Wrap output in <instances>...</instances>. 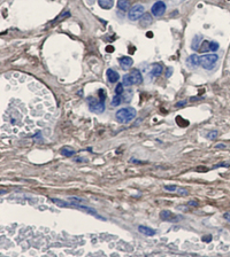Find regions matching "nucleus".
Instances as JSON below:
<instances>
[{"label": "nucleus", "instance_id": "nucleus-16", "mask_svg": "<svg viewBox=\"0 0 230 257\" xmlns=\"http://www.w3.org/2000/svg\"><path fill=\"white\" fill-rule=\"evenodd\" d=\"M98 5L103 9H111L114 6V1L113 0H98Z\"/></svg>", "mask_w": 230, "mask_h": 257}, {"label": "nucleus", "instance_id": "nucleus-18", "mask_svg": "<svg viewBox=\"0 0 230 257\" xmlns=\"http://www.w3.org/2000/svg\"><path fill=\"white\" fill-rule=\"evenodd\" d=\"M60 153H61V155L69 157V156H72V155L75 154V150H74L72 148H70V147L66 146V147H62V148L60 149Z\"/></svg>", "mask_w": 230, "mask_h": 257}, {"label": "nucleus", "instance_id": "nucleus-3", "mask_svg": "<svg viewBox=\"0 0 230 257\" xmlns=\"http://www.w3.org/2000/svg\"><path fill=\"white\" fill-rule=\"evenodd\" d=\"M217 61H219V55L215 53L205 54L200 56V65L206 70H212L215 67Z\"/></svg>", "mask_w": 230, "mask_h": 257}, {"label": "nucleus", "instance_id": "nucleus-15", "mask_svg": "<svg viewBox=\"0 0 230 257\" xmlns=\"http://www.w3.org/2000/svg\"><path fill=\"white\" fill-rule=\"evenodd\" d=\"M162 71H164L162 64H160V63H154V64H153V67H152V75L154 76V77L161 76Z\"/></svg>", "mask_w": 230, "mask_h": 257}, {"label": "nucleus", "instance_id": "nucleus-28", "mask_svg": "<svg viewBox=\"0 0 230 257\" xmlns=\"http://www.w3.org/2000/svg\"><path fill=\"white\" fill-rule=\"evenodd\" d=\"M69 200H70V201H77V202H83V201H84L82 198H77V196H70Z\"/></svg>", "mask_w": 230, "mask_h": 257}, {"label": "nucleus", "instance_id": "nucleus-13", "mask_svg": "<svg viewBox=\"0 0 230 257\" xmlns=\"http://www.w3.org/2000/svg\"><path fill=\"white\" fill-rule=\"evenodd\" d=\"M140 27H143V28H145V27H148L151 23H152V15L151 14H148V13H145L140 19Z\"/></svg>", "mask_w": 230, "mask_h": 257}, {"label": "nucleus", "instance_id": "nucleus-17", "mask_svg": "<svg viewBox=\"0 0 230 257\" xmlns=\"http://www.w3.org/2000/svg\"><path fill=\"white\" fill-rule=\"evenodd\" d=\"M186 62L190 63V64H192V65H194V67L200 65V56H198L197 54H192V55H190L186 59Z\"/></svg>", "mask_w": 230, "mask_h": 257}, {"label": "nucleus", "instance_id": "nucleus-1", "mask_svg": "<svg viewBox=\"0 0 230 257\" xmlns=\"http://www.w3.org/2000/svg\"><path fill=\"white\" fill-rule=\"evenodd\" d=\"M50 201H51V202H53V203H55V204H56V206H59V207H63V208L72 207V208L80 209V210H84L85 212H88V214H90V215H92V216H95V217H97V218H99V219H101V220H105V218H104V217H101L100 215H98V212H97L93 208L82 206V204H80V203H77V202H64V201L59 200V199H50Z\"/></svg>", "mask_w": 230, "mask_h": 257}, {"label": "nucleus", "instance_id": "nucleus-7", "mask_svg": "<svg viewBox=\"0 0 230 257\" xmlns=\"http://www.w3.org/2000/svg\"><path fill=\"white\" fill-rule=\"evenodd\" d=\"M160 217H161L162 220H166V222H178L180 219H182V217L175 216V215H174L173 212H170L169 210H164V211H161Z\"/></svg>", "mask_w": 230, "mask_h": 257}, {"label": "nucleus", "instance_id": "nucleus-27", "mask_svg": "<svg viewBox=\"0 0 230 257\" xmlns=\"http://www.w3.org/2000/svg\"><path fill=\"white\" fill-rule=\"evenodd\" d=\"M98 95H99V98H100L103 101H105V99H106V94H105L104 90H99V91H98Z\"/></svg>", "mask_w": 230, "mask_h": 257}, {"label": "nucleus", "instance_id": "nucleus-23", "mask_svg": "<svg viewBox=\"0 0 230 257\" xmlns=\"http://www.w3.org/2000/svg\"><path fill=\"white\" fill-rule=\"evenodd\" d=\"M217 49H219V43H216V41H211V43H209V51L215 52V51H217Z\"/></svg>", "mask_w": 230, "mask_h": 257}, {"label": "nucleus", "instance_id": "nucleus-11", "mask_svg": "<svg viewBox=\"0 0 230 257\" xmlns=\"http://www.w3.org/2000/svg\"><path fill=\"white\" fill-rule=\"evenodd\" d=\"M201 40H203V36L201 35H197L193 37L192 43H191V48L193 51H199L200 46H201Z\"/></svg>", "mask_w": 230, "mask_h": 257}, {"label": "nucleus", "instance_id": "nucleus-26", "mask_svg": "<svg viewBox=\"0 0 230 257\" xmlns=\"http://www.w3.org/2000/svg\"><path fill=\"white\" fill-rule=\"evenodd\" d=\"M165 190H166V191H168V192H175V191L177 190V187H176V186H174V185H172V186L166 185V186H165Z\"/></svg>", "mask_w": 230, "mask_h": 257}, {"label": "nucleus", "instance_id": "nucleus-24", "mask_svg": "<svg viewBox=\"0 0 230 257\" xmlns=\"http://www.w3.org/2000/svg\"><path fill=\"white\" fill-rule=\"evenodd\" d=\"M201 46H203V47H200V48H199V51H200V52H206V51H209V41H204Z\"/></svg>", "mask_w": 230, "mask_h": 257}, {"label": "nucleus", "instance_id": "nucleus-2", "mask_svg": "<svg viewBox=\"0 0 230 257\" xmlns=\"http://www.w3.org/2000/svg\"><path fill=\"white\" fill-rule=\"evenodd\" d=\"M115 116H116V119H117L119 123H121V124H128V123H130L131 121H133L136 118L137 111L132 107H127V108L119 109L116 111Z\"/></svg>", "mask_w": 230, "mask_h": 257}, {"label": "nucleus", "instance_id": "nucleus-19", "mask_svg": "<svg viewBox=\"0 0 230 257\" xmlns=\"http://www.w3.org/2000/svg\"><path fill=\"white\" fill-rule=\"evenodd\" d=\"M122 84L124 85V86H127V87H129V86H131V85H132V81H131V79H130V75H129V73H127V75L123 76V78H122Z\"/></svg>", "mask_w": 230, "mask_h": 257}, {"label": "nucleus", "instance_id": "nucleus-12", "mask_svg": "<svg viewBox=\"0 0 230 257\" xmlns=\"http://www.w3.org/2000/svg\"><path fill=\"white\" fill-rule=\"evenodd\" d=\"M138 231H139L141 234L147 235V236H153V235L156 234V231L153 230V228H151V227H148V226H144V225L138 226Z\"/></svg>", "mask_w": 230, "mask_h": 257}, {"label": "nucleus", "instance_id": "nucleus-6", "mask_svg": "<svg viewBox=\"0 0 230 257\" xmlns=\"http://www.w3.org/2000/svg\"><path fill=\"white\" fill-rule=\"evenodd\" d=\"M166 9H167L166 4H165L164 1H161V0H159V1H157L154 5L152 6L151 12H152V14L154 15V16H157V17H161V16H164V15H165Z\"/></svg>", "mask_w": 230, "mask_h": 257}, {"label": "nucleus", "instance_id": "nucleus-9", "mask_svg": "<svg viewBox=\"0 0 230 257\" xmlns=\"http://www.w3.org/2000/svg\"><path fill=\"white\" fill-rule=\"evenodd\" d=\"M130 75V79L132 81V84H136V85H139L143 83V76L140 73V71L138 69H133L131 70V72L129 73Z\"/></svg>", "mask_w": 230, "mask_h": 257}, {"label": "nucleus", "instance_id": "nucleus-22", "mask_svg": "<svg viewBox=\"0 0 230 257\" xmlns=\"http://www.w3.org/2000/svg\"><path fill=\"white\" fill-rule=\"evenodd\" d=\"M217 136H219V132H217L216 130H213V131L208 132L207 138H208L209 140H214V139H216V137H217Z\"/></svg>", "mask_w": 230, "mask_h": 257}, {"label": "nucleus", "instance_id": "nucleus-21", "mask_svg": "<svg viewBox=\"0 0 230 257\" xmlns=\"http://www.w3.org/2000/svg\"><path fill=\"white\" fill-rule=\"evenodd\" d=\"M123 86H124V85H123L122 83H119V84L116 85V87H115V94L122 95V93L124 92V91H123Z\"/></svg>", "mask_w": 230, "mask_h": 257}, {"label": "nucleus", "instance_id": "nucleus-35", "mask_svg": "<svg viewBox=\"0 0 230 257\" xmlns=\"http://www.w3.org/2000/svg\"><path fill=\"white\" fill-rule=\"evenodd\" d=\"M152 36H153V33H151V32H147V37H148V38H151Z\"/></svg>", "mask_w": 230, "mask_h": 257}, {"label": "nucleus", "instance_id": "nucleus-14", "mask_svg": "<svg viewBox=\"0 0 230 257\" xmlns=\"http://www.w3.org/2000/svg\"><path fill=\"white\" fill-rule=\"evenodd\" d=\"M117 8L122 12H127L129 11L130 7V1L129 0H117Z\"/></svg>", "mask_w": 230, "mask_h": 257}, {"label": "nucleus", "instance_id": "nucleus-25", "mask_svg": "<svg viewBox=\"0 0 230 257\" xmlns=\"http://www.w3.org/2000/svg\"><path fill=\"white\" fill-rule=\"evenodd\" d=\"M176 192H177V194H180V195H188V194H189V191H188L186 188H183V187L177 188Z\"/></svg>", "mask_w": 230, "mask_h": 257}, {"label": "nucleus", "instance_id": "nucleus-30", "mask_svg": "<svg viewBox=\"0 0 230 257\" xmlns=\"http://www.w3.org/2000/svg\"><path fill=\"white\" fill-rule=\"evenodd\" d=\"M185 105H186V101H185V100H183V101H180V102H177V103H176L175 106H176V107L178 108V107H184Z\"/></svg>", "mask_w": 230, "mask_h": 257}, {"label": "nucleus", "instance_id": "nucleus-5", "mask_svg": "<svg viewBox=\"0 0 230 257\" xmlns=\"http://www.w3.org/2000/svg\"><path fill=\"white\" fill-rule=\"evenodd\" d=\"M145 14V7L140 4L133 5L129 11H128V17L130 21H137L139 20L143 15Z\"/></svg>", "mask_w": 230, "mask_h": 257}, {"label": "nucleus", "instance_id": "nucleus-31", "mask_svg": "<svg viewBox=\"0 0 230 257\" xmlns=\"http://www.w3.org/2000/svg\"><path fill=\"white\" fill-rule=\"evenodd\" d=\"M172 73H173V68H168L167 69V72H166V77L169 78L172 76Z\"/></svg>", "mask_w": 230, "mask_h": 257}, {"label": "nucleus", "instance_id": "nucleus-10", "mask_svg": "<svg viewBox=\"0 0 230 257\" xmlns=\"http://www.w3.org/2000/svg\"><path fill=\"white\" fill-rule=\"evenodd\" d=\"M106 76H107L108 81H109V83H113V84L117 83V80L120 79V75H119L115 70H113V69H108V70L106 71Z\"/></svg>", "mask_w": 230, "mask_h": 257}, {"label": "nucleus", "instance_id": "nucleus-29", "mask_svg": "<svg viewBox=\"0 0 230 257\" xmlns=\"http://www.w3.org/2000/svg\"><path fill=\"white\" fill-rule=\"evenodd\" d=\"M203 241L204 242H211L212 241V235H205V236H203Z\"/></svg>", "mask_w": 230, "mask_h": 257}, {"label": "nucleus", "instance_id": "nucleus-4", "mask_svg": "<svg viewBox=\"0 0 230 257\" xmlns=\"http://www.w3.org/2000/svg\"><path fill=\"white\" fill-rule=\"evenodd\" d=\"M88 105H89V109L93 113L101 114L105 110V102L101 99H96L93 97H89L88 98Z\"/></svg>", "mask_w": 230, "mask_h": 257}, {"label": "nucleus", "instance_id": "nucleus-20", "mask_svg": "<svg viewBox=\"0 0 230 257\" xmlns=\"http://www.w3.org/2000/svg\"><path fill=\"white\" fill-rule=\"evenodd\" d=\"M121 103H122V98H121V95L115 94V97H114L113 100H112V106L117 107V106H120Z\"/></svg>", "mask_w": 230, "mask_h": 257}, {"label": "nucleus", "instance_id": "nucleus-34", "mask_svg": "<svg viewBox=\"0 0 230 257\" xmlns=\"http://www.w3.org/2000/svg\"><path fill=\"white\" fill-rule=\"evenodd\" d=\"M225 147H227V146H225L224 144H217V145L215 146V148H221V149H222V148H225Z\"/></svg>", "mask_w": 230, "mask_h": 257}, {"label": "nucleus", "instance_id": "nucleus-33", "mask_svg": "<svg viewBox=\"0 0 230 257\" xmlns=\"http://www.w3.org/2000/svg\"><path fill=\"white\" fill-rule=\"evenodd\" d=\"M188 204H189V206H191V207H198V206H199V203H198V202H196V201H190Z\"/></svg>", "mask_w": 230, "mask_h": 257}, {"label": "nucleus", "instance_id": "nucleus-32", "mask_svg": "<svg viewBox=\"0 0 230 257\" xmlns=\"http://www.w3.org/2000/svg\"><path fill=\"white\" fill-rule=\"evenodd\" d=\"M223 217H224V219H225L227 222L230 223V211H229V212H225V214L223 215Z\"/></svg>", "mask_w": 230, "mask_h": 257}, {"label": "nucleus", "instance_id": "nucleus-36", "mask_svg": "<svg viewBox=\"0 0 230 257\" xmlns=\"http://www.w3.org/2000/svg\"><path fill=\"white\" fill-rule=\"evenodd\" d=\"M107 51H108V52H112V51H113V48H112V47H108V48H107Z\"/></svg>", "mask_w": 230, "mask_h": 257}, {"label": "nucleus", "instance_id": "nucleus-8", "mask_svg": "<svg viewBox=\"0 0 230 257\" xmlns=\"http://www.w3.org/2000/svg\"><path fill=\"white\" fill-rule=\"evenodd\" d=\"M119 64L123 70H128L132 67L133 64V60L130 56H122L119 59Z\"/></svg>", "mask_w": 230, "mask_h": 257}]
</instances>
